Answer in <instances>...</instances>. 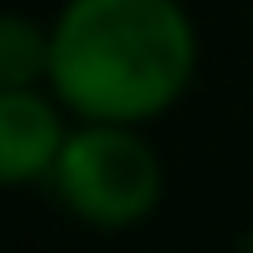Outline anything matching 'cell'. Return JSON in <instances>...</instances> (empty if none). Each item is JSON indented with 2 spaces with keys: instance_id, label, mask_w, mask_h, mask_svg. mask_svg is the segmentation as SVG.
<instances>
[{
  "instance_id": "3957f363",
  "label": "cell",
  "mask_w": 253,
  "mask_h": 253,
  "mask_svg": "<svg viewBox=\"0 0 253 253\" xmlns=\"http://www.w3.org/2000/svg\"><path fill=\"white\" fill-rule=\"evenodd\" d=\"M70 134L65 104L55 94L30 89H0V189L45 184L60 144Z\"/></svg>"
},
{
  "instance_id": "277c9868",
  "label": "cell",
  "mask_w": 253,
  "mask_h": 253,
  "mask_svg": "<svg viewBox=\"0 0 253 253\" xmlns=\"http://www.w3.org/2000/svg\"><path fill=\"white\" fill-rule=\"evenodd\" d=\"M50 75V25L0 10V89H30Z\"/></svg>"
},
{
  "instance_id": "7a4b0ae2",
  "label": "cell",
  "mask_w": 253,
  "mask_h": 253,
  "mask_svg": "<svg viewBox=\"0 0 253 253\" xmlns=\"http://www.w3.org/2000/svg\"><path fill=\"white\" fill-rule=\"evenodd\" d=\"M50 194L60 209L99 233L144 223L164 199V164L139 124H89L75 119L50 169Z\"/></svg>"
},
{
  "instance_id": "6da1fadb",
  "label": "cell",
  "mask_w": 253,
  "mask_h": 253,
  "mask_svg": "<svg viewBox=\"0 0 253 253\" xmlns=\"http://www.w3.org/2000/svg\"><path fill=\"white\" fill-rule=\"evenodd\" d=\"M199 70L184 0H65L50 25V94L70 119L154 124Z\"/></svg>"
}]
</instances>
